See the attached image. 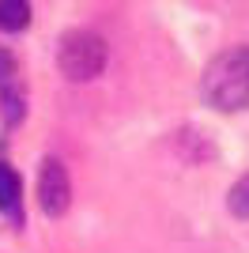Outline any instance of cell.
I'll list each match as a JSON object with an SVG mask.
<instances>
[{
    "mask_svg": "<svg viewBox=\"0 0 249 253\" xmlns=\"http://www.w3.org/2000/svg\"><path fill=\"white\" fill-rule=\"evenodd\" d=\"M200 91H204L208 106H215V110H227V114L246 110L249 106V45H234V49L219 53L208 64Z\"/></svg>",
    "mask_w": 249,
    "mask_h": 253,
    "instance_id": "obj_1",
    "label": "cell"
},
{
    "mask_svg": "<svg viewBox=\"0 0 249 253\" xmlns=\"http://www.w3.org/2000/svg\"><path fill=\"white\" fill-rule=\"evenodd\" d=\"M106 57H110L106 38L94 34V31H83V27L64 31L61 42H57V68H61V76L72 80V84H87L94 76H102Z\"/></svg>",
    "mask_w": 249,
    "mask_h": 253,
    "instance_id": "obj_2",
    "label": "cell"
},
{
    "mask_svg": "<svg viewBox=\"0 0 249 253\" xmlns=\"http://www.w3.org/2000/svg\"><path fill=\"white\" fill-rule=\"evenodd\" d=\"M38 204L45 215H64L68 204H72V181H68V170H64L61 159H42V170H38Z\"/></svg>",
    "mask_w": 249,
    "mask_h": 253,
    "instance_id": "obj_3",
    "label": "cell"
},
{
    "mask_svg": "<svg viewBox=\"0 0 249 253\" xmlns=\"http://www.w3.org/2000/svg\"><path fill=\"white\" fill-rule=\"evenodd\" d=\"M177 155L189 159V163H208V159L215 155V148H211V144H204V136H200V132L185 128V132H177Z\"/></svg>",
    "mask_w": 249,
    "mask_h": 253,
    "instance_id": "obj_4",
    "label": "cell"
},
{
    "mask_svg": "<svg viewBox=\"0 0 249 253\" xmlns=\"http://www.w3.org/2000/svg\"><path fill=\"white\" fill-rule=\"evenodd\" d=\"M19 193H23V185H19V174L8 167V163H0V211H19Z\"/></svg>",
    "mask_w": 249,
    "mask_h": 253,
    "instance_id": "obj_5",
    "label": "cell"
},
{
    "mask_svg": "<svg viewBox=\"0 0 249 253\" xmlns=\"http://www.w3.org/2000/svg\"><path fill=\"white\" fill-rule=\"evenodd\" d=\"M31 23V8L23 0H0V31H23Z\"/></svg>",
    "mask_w": 249,
    "mask_h": 253,
    "instance_id": "obj_6",
    "label": "cell"
},
{
    "mask_svg": "<svg viewBox=\"0 0 249 253\" xmlns=\"http://www.w3.org/2000/svg\"><path fill=\"white\" fill-rule=\"evenodd\" d=\"M227 208L238 215V219H249V174H242L227 193Z\"/></svg>",
    "mask_w": 249,
    "mask_h": 253,
    "instance_id": "obj_7",
    "label": "cell"
},
{
    "mask_svg": "<svg viewBox=\"0 0 249 253\" xmlns=\"http://www.w3.org/2000/svg\"><path fill=\"white\" fill-rule=\"evenodd\" d=\"M11 80H15V57L8 49H0V87L11 84Z\"/></svg>",
    "mask_w": 249,
    "mask_h": 253,
    "instance_id": "obj_8",
    "label": "cell"
}]
</instances>
